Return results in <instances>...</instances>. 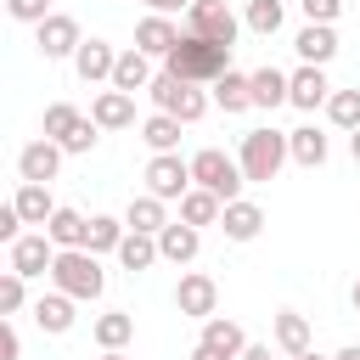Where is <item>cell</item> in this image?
I'll list each match as a JSON object with an SVG mask.
<instances>
[{
    "label": "cell",
    "instance_id": "ee69618b",
    "mask_svg": "<svg viewBox=\"0 0 360 360\" xmlns=\"http://www.w3.org/2000/svg\"><path fill=\"white\" fill-rule=\"evenodd\" d=\"M242 360H276V354H270V343H248V349H242Z\"/></svg>",
    "mask_w": 360,
    "mask_h": 360
},
{
    "label": "cell",
    "instance_id": "ba28073f",
    "mask_svg": "<svg viewBox=\"0 0 360 360\" xmlns=\"http://www.w3.org/2000/svg\"><path fill=\"white\" fill-rule=\"evenodd\" d=\"M56 242L45 236V231H22L11 248H6V259H11V270L22 276V281H34V276H51V264H56Z\"/></svg>",
    "mask_w": 360,
    "mask_h": 360
},
{
    "label": "cell",
    "instance_id": "277c9868",
    "mask_svg": "<svg viewBox=\"0 0 360 360\" xmlns=\"http://www.w3.org/2000/svg\"><path fill=\"white\" fill-rule=\"evenodd\" d=\"M191 180H197L202 191H214L219 202H236V197H242V186H248L242 163H236L231 152H219V146H202V152L191 158Z\"/></svg>",
    "mask_w": 360,
    "mask_h": 360
},
{
    "label": "cell",
    "instance_id": "e575fe53",
    "mask_svg": "<svg viewBox=\"0 0 360 360\" xmlns=\"http://www.w3.org/2000/svg\"><path fill=\"white\" fill-rule=\"evenodd\" d=\"M281 17H287V11H281V0H248V17H242V22H248L253 34H264V39H270V34H281Z\"/></svg>",
    "mask_w": 360,
    "mask_h": 360
},
{
    "label": "cell",
    "instance_id": "4dcf8cb0",
    "mask_svg": "<svg viewBox=\"0 0 360 360\" xmlns=\"http://www.w3.org/2000/svg\"><path fill=\"white\" fill-rule=\"evenodd\" d=\"M248 79H253V107L276 112V107L287 101V73H281V68H259V73H248Z\"/></svg>",
    "mask_w": 360,
    "mask_h": 360
},
{
    "label": "cell",
    "instance_id": "5b68a950",
    "mask_svg": "<svg viewBox=\"0 0 360 360\" xmlns=\"http://www.w3.org/2000/svg\"><path fill=\"white\" fill-rule=\"evenodd\" d=\"M152 101H158V112H169V118H180V124H197V118L208 112V96H202L197 84L174 79V73H158V79H152Z\"/></svg>",
    "mask_w": 360,
    "mask_h": 360
},
{
    "label": "cell",
    "instance_id": "8fae6325",
    "mask_svg": "<svg viewBox=\"0 0 360 360\" xmlns=\"http://www.w3.org/2000/svg\"><path fill=\"white\" fill-rule=\"evenodd\" d=\"M56 169H62V146L56 141H28L22 152H17V174H22V186H51L56 180Z\"/></svg>",
    "mask_w": 360,
    "mask_h": 360
},
{
    "label": "cell",
    "instance_id": "52a82bcc",
    "mask_svg": "<svg viewBox=\"0 0 360 360\" xmlns=\"http://www.w3.org/2000/svg\"><path fill=\"white\" fill-rule=\"evenodd\" d=\"M186 34L214 39V45H236L242 22H236V11H231L225 0H191V11H186Z\"/></svg>",
    "mask_w": 360,
    "mask_h": 360
},
{
    "label": "cell",
    "instance_id": "d6986e66",
    "mask_svg": "<svg viewBox=\"0 0 360 360\" xmlns=\"http://www.w3.org/2000/svg\"><path fill=\"white\" fill-rule=\"evenodd\" d=\"M292 51H298L309 68H326V62L338 56V34H332L326 22H304V28H298V39H292Z\"/></svg>",
    "mask_w": 360,
    "mask_h": 360
},
{
    "label": "cell",
    "instance_id": "4316f807",
    "mask_svg": "<svg viewBox=\"0 0 360 360\" xmlns=\"http://www.w3.org/2000/svg\"><path fill=\"white\" fill-rule=\"evenodd\" d=\"M17 214H22V225H51V214H56V197H51V186H17Z\"/></svg>",
    "mask_w": 360,
    "mask_h": 360
},
{
    "label": "cell",
    "instance_id": "6da1fadb",
    "mask_svg": "<svg viewBox=\"0 0 360 360\" xmlns=\"http://www.w3.org/2000/svg\"><path fill=\"white\" fill-rule=\"evenodd\" d=\"M163 73L186 79V84H214L231 73V45H214V39H197V34H180V45L163 56Z\"/></svg>",
    "mask_w": 360,
    "mask_h": 360
},
{
    "label": "cell",
    "instance_id": "7c38bea8",
    "mask_svg": "<svg viewBox=\"0 0 360 360\" xmlns=\"http://www.w3.org/2000/svg\"><path fill=\"white\" fill-rule=\"evenodd\" d=\"M287 101L298 107V112H315V107H326L332 101V84H326V68H298V73H287Z\"/></svg>",
    "mask_w": 360,
    "mask_h": 360
},
{
    "label": "cell",
    "instance_id": "d590c367",
    "mask_svg": "<svg viewBox=\"0 0 360 360\" xmlns=\"http://www.w3.org/2000/svg\"><path fill=\"white\" fill-rule=\"evenodd\" d=\"M326 118L338 124V129H360V90H332V101H326Z\"/></svg>",
    "mask_w": 360,
    "mask_h": 360
},
{
    "label": "cell",
    "instance_id": "8d00e7d4",
    "mask_svg": "<svg viewBox=\"0 0 360 360\" xmlns=\"http://www.w3.org/2000/svg\"><path fill=\"white\" fill-rule=\"evenodd\" d=\"M22 304H28V281H22L17 270H6V276H0V315L11 321V315H17Z\"/></svg>",
    "mask_w": 360,
    "mask_h": 360
},
{
    "label": "cell",
    "instance_id": "b9f144b4",
    "mask_svg": "<svg viewBox=\"0 0 360 360\" xmlns=\"http://www.w3.org/2000/svg\"><path fill=\"white\" fill-rule=\"evenodd\" d=\"M17 354H22V338H17V326L6 321V326H0V360H17Z\"/></svg>",
    "mask_w": 360,
    "mask_h": 360
},
{
    "label": "cell",
    "instance_id": "2e32d148",
    "mask_svg": "<svg viewBox=\"0 0 360 360\" xmlns=\"http://www.w3.org/2000/svg\"><path fill=\"white\" fill-rule=\"evenodd\" d=\"M73 68H79V79H84V84H101V79L112 84L118 51H112L107 39H84V45H79V56H73Z\"/></svg>",
    "mask_w": 360,
    "mask_h": 360
},
{
    "label": "cell",
    "instance_id": "f907efd6",
    "mask_svg": "<svg viewBox=\"0 0 360 360\" xmlns=\"http://www.w3.org/2000/svg\"><path fill=\"white\" fill-rule=\"evenodd\" d=\"M298 360H321V354H315V349H309V354H298Z\"/></svg>",
    "mask_w": 360,
    "mask_h": 360
},
{
    "label": "cell",
    "instance_id": "cb8c5ba5",
    "mask_svg": "<svg viewBox=\"0 0 360 360\" xmlns=\"http://www.w3.org/2000/svg\"><path fill=\"white\" fill-rule=\"evenodd\" d=\"M287 146H292V163H304V169H321L326 163V135L315 129V124H298V129H287Z\"/></svg>",
    "mask_w": 360,
    "mask_h": 360
},
{
    "label": "cell",
    "instance_id": "681fc988",
    "mask_svg": "<svg viewBox=\"0 0 360 360\" xmlns=\"http://www.w3.org/2000/svg\"><path fill=\"white\" fill-rule=\"evenodd\" d=\"M349 304H354V309H360V281H354V287H349Z\"/></svg>",
    "mask_w": 360,
    "mask_h": 360
},
{
    "label": "cell",
    "instance_id": "7dc6e473",
    "mask_svg": "<svg viewBox=\"0 0 360 360\" xmlns=\"http://www.w3.org/2000/svg\"><path fill=\"white\" fill-rule=\"evenodd\" d=\"M349 152H354V163H360V129H354V135H349Z\"/></svg>",
    "mask_w": 360,
    "mask_h": 360
},
{
    "label": "cell",
    "instance_id": "9c48e42d",
    "mask_svg": "<svg viewBox=\"0 0 360 360\" xmlns=\"http://www.w3.org/2000/svg\"><path fill=\"white\" fill-rule=\"evenodd\" d=\"M34 45H39V56H45V62H62V56H79L84 34H79V22H73L68 11H51V17L34 28Z\"/></svg>",
    "mask_w": 360,
    "mask_h": 360
},
{
    "label": "cell",
    "instance_id": "f6af8a7d",
    "mask_svg": "<svg viewBox=\"0 0 360 360\" xmlns=\"http://www.w3.org/2000/svg\"><path fill=\"white\" fill-rule=\"evenodd\" d=\"M191 360H225V354H219V349H208V343H197V349H191Z\"/></svg>",
    "mask_w": 360,
    "mask_h": 360
},
{
    "label": "cell",
    "instance_id": "8992f818",
    "mask_svg": "<svg viewBox=\"0 0 360 360\" xmlns=\"http://www.w3.org/2000/svg\"><path fill=\"white\" fill-rule=\"evenodd\" d=\"M191 186H197V180H191V158H180V152H152V163H146V191H152V197L180 202Z\"/></svg>",
    "mask_w": 360,
    "mask_h": 360
},
{
    "label": "cell",
    "instance_id": "f1b7e54d",
    "mask_svg": "<svg viewBox=\"0 0 360 360\" xmlns=\"http://www.w3.org/2000/svg\"><path fill=\"white\" fill-rule=\"evenodd\" d=\"M163 253H158V236H146V231H129L124 236V248H118V264L129 270V276H141V270H152Z\"/></svg>",
    "mask_w": 360,
    "mask_h": 360
},
{
    "label": "cell",
    "instance_id": "7402d4cb",
    "mask_svg": "<svg viewBox=\"0 0 360 360\" xmlns=\"http://www.w3.org/2000/svg\"><path fill=\"white\" fill-rule=\"evenodd\" d=\"M90 118H96L101 129H129V124H135V96H124V90H101V96L90 101Z\"/></svg>",
    "mask_w": 360,
    "mask_h": 360
},
{
    "label": "cell",
    "instance_id": "83f0119b",
    "mask_svg": "<svg viewBox=\"0 0 360 360\" xmlns=\"http://www.w3.org/2000/svg\"><path fill=\"white\" fill-rule=\"evenodd\" d=\"M219 214H225V202H219L214 191H202V186H191V191L180 197V219L197 225V231H202V225H219Z\"/></svg>",
    "mask_w": 360,
    "mask_h": 360
},
{
    "label": "cell",
    "instance_id": "7a4b0ae2",
    "mask_svg": "<svg viewBox=\"0 0 360 360\" xmlns=\"http://www.w3.org/2000/svg\"><path fill=\"white\" fill-rule=\"evenodd\" d=\"M51 287H56V292H68V298H79V304L101 298V287H107L101 259H96V253H84V248H62V253H56V264H51Z\"/></svg>",
    "mask_w": 360,
    "mask_h": 360
},
{
    "label": "cell",
    "instance_id": "7bdbcfd3",
    "mask_svg": "<svg viewBox=\"0 0 360 360\" xmlns=\"http://www.w3.org/2000/svg\"><path fill=\"white\" fill-rule=\"evenodd\" d=\"M146 11H158V17H169V11H191V0H141Z\"/></svg>",
    "mask_w": 360,
    "mask_h": 360
},
{
    "label": "cell",
    "instance_id": "ab89813d",
    "mask_svg": "<svg viewBox=\"0 0 360 360\" xmlns=\"http://www.w3.org/2000/svg\"><path fill=\"white\" fill-rule=\"evenodd\" d=\"M298 6H304V17H309V22H326V28H332V22H338V11H343V0H298Z\"/></svg>",
    "mask_w": 360,
    "mask_h": 360
},
{
    "label": "cell",
    "instance_id": "d6a6232c",
    "mask_svg": "<svg viewBox=\"0 0 360 360\" xmlns=\"http://www.w3.org/2000/svg\"><path fill=\"white\" fill-rule=\"evenodd\" d=\"M79 124H84V112H79L73 101H51V107H45V141H56V146H62Z\"/></svg>",
    "mask_w": 360,
    "mask_h": 360
},
{
    "label": "cell",
    "instance_id": "1f68e13d",
    "mask_svg": "<svg viewBox=\"0 0 360 360\" xmlns=\"http://www.w3.org/2000/svg\"><path fill=\"white\" fill-rule=\"evenodd\" d=\"M96 343L101 349H124L129 338H135V315H124V309H107V315H96Z\"/></svg>",
    "mask_w": 360,
    "mask_h": 360
},
{
    "label": "cell",
    "instance_id": "bcb514c9",
    "mask_svg": "<svg viewBox=\"0 0 360 360\" xmlns=\"http://www.w3.org/2000/svg\"><path fill=\"white\" fill-rule=\"evenodd\" d=\"M332 360H360V343H349V349H338Z\"/></svg>",
    "mask_w": 360,
    "mask_h": 360
},
{
    "label": "cell",
    "instance_id": "44dd1931",
    "mask_svg": "<svg viewBox=\"0 0 360 360\" xmlns=\"http://www.w3.org/2000/svg\"><path fill=\"white\" fill-rule=\"evenodd\" d=\"M276 349H281L287 360H298V354L315 349V332H309V321H304L298 309H281V315H276Z\"/></svg>",
    "mask_w": 360,
    "mask_h": 360
},
{
    "label": "cell",
    "instance_id": "f35d334b",
    "mask_svg": "<svg viewBox=\"0 0 360 360\" xmlns=\"http://www.w3.org/2000/svg\"><path fill=\"white\" fill-rule=\"evenodd\" d=\"M96 129H101V124H96V118H84V124L62 141V152H73V158H79V152H90V146H96Z\"/></svg>",
    "mask_w": 360,
    "mask_h": 360
},
{
    "label": "cell",
    "instance_id": "30bf717a",
    "mask_svg": "<svg viewBox=\"0 0 360 360\" xmlns=\"http://www.w3.org/2000/svg\"><path fill=\"white\" fill-rule=\"evenodd\" d=\"M174 309H180V315H191V321H208V315L219 309V281H214V276H202V270H186V276H180V287H174Z\"/></svg>",
    "mask_w": 360,
    "mask_h": 360
},
{
    "label": "cell",
    "instance_id": "e0dca14e",
    "mask_svg": "<svg viewBox=\"0 0 360 360\" xmlns=\"http://www.w3.org/2000/svg\"><path fill=\"white\" fill-rule=\"evenodd\" d=\"M152 56L146 51H118V68H112V90H124V96H135V90H152Z\"/></svg>",
    "mask_w": 360,
    "mask_h": 360
},
{
    "label": "cell",
    "instance_id": "603a6c76",
    "mask_svg": "<svg viewBox=\"0 0 360 360\" xmlns=\"http://www.w3.org/2000/svg\"><path fill=\"white\" fill-rule=\"evenodd\" d=\"M124 236H129V225L124 219H112V214H90V231H84V253H118L124 248Z\"/></svg>",
    "mask_w": 360,
    "mask_h": 360
},
{
    "label": "cell",
    "instance_id": "c3c4849f",
    "mask_svg": "<svg viewBox=\"0 0 360 360\" xmlns=\"http://www.w3.org/2000/svg\"><path fill=\"white\" fill-rule=\"evenodd\" d=\"M101 360H129V354L124 349H101Z\"/></svg>",
    "mask_w": 360,
    "mask_h": 360
},
{
    "label": "cell",
    "instance_id": "5bb4252c",
    "mask_svg": "<svg viewBox=\"0 0 360 360\" xmlns=\"http://www.w3.org/2000/svg\"><path fill=\"white\" fill-rule=\"evenodd\" d=\"M197 248H202V231H197V225H186V219H169V225L158 231V253H163L169 264H191V259H197Z\"/></svg>",
    "mask_w": 360,
    "mask_h": 360
},
{
    "label": "cell",
    "instance_id": "60d3db41",
    "mask_svg": "<svg viewBox=\"0 0 360 360\" xmlns=\"http://www.w3.org/2000/svg\"><path fill=\"white\" fill-rule=\"evenodd\" d=\"M17 236H22V214H17V202H0V242L11 248Z\"/></svg>",
    "mask_w": 360,
    "mask_h": 360
},
{
    "label": "cell",
    "instance_id": "836d02e7",
    "mask_svg": "<svg viewBox=\"0 0 360 360\" xmlns=\"http://www.w3.org/2000/svg\"><path fill=\"white\" fill-rule=\"evenodd\" d=\"M141 141H146L152 152H174V146H180V118H169V112H152V118L141 124Z\"/></svg>",
    "mask_w": 360,
    "mask_h": 360
},
{
    "label": "cell",
    "instance_id": "d4e9b609",
    "mask_svg": "<svg viewBox=\"0 0 360 360\" xmlns=\"http://www.w3.org/2000/svg\"><path fill=\"white\" fill-rule=\"evenodd\" d=\"M124 225H129V231H146V236H158V231L169 225V214H163V197H152V191L129 197V208H124Z\"/></svg>",
    "mask_w": 360,
    "mask_h": 360
},
{
    "label": "cell",
    "instance_id": "484cf974",
    "mask_svg": "<svg viewBox=\"0 0 360 360\" xmlns=\"http://www.w3.org/2000/svg\"><path fill=\"white\" fill-rule=\"evenodd\" d=\"M214 107H225V112H248L253 107V79L248 73H225V79H214Z\"/></svg>",
    "mask_w": 360,
    "mask_h": 360
},
{
    "label": "cell",
    "instance_id": "ffe728a7",
    "mask_svg": "<svg viewBox=\"0 0 360 360\" xmlns=\"http://www.w3.org/2000/svg\"><path fill=\"white\" fill-rule=\"evenodd\" d=\"M73 304H79V298H68V292H39V298H34V326L51 332V338H62V332L73 326Z\"/></svg>",
    "mask_w": 360,
    "mask_h": 360
},
{
    "label": "cell",
    "instance_id": "3957f363",
    "mask_svg": "<svg viewBox=\"0 0 360 360\" xmlns=\"http://www.w3.org/2000/svg\"><path fill=\"white\" fill-rule=\"evenodd\" d=\"M287 158H292V146H287V135L270 129V124H264V129H248L242 146H236V163H242V174H248L253 186H259V180H276Z\"/></svg>",
    "mask_w": 360,
    "mask_h": 360
},
{
    "label": "cell",
    "instance_id": "74e56055",
    "mask_svg": "<svg viewBox=\"0 0 360 360\" xmlns=\"http://www.w3.org/2000/svg\"><path fill=\"white\" fill-rule=\"evenodd\" d=\"M6 11H11L17 22H34V28H39V22L51 17V0H6Z\"/></svg>",
    "mask_w": 360,
    "mask_h": 360
},
{
    "label": "cell",
    "instance_id": "4fadbf2b",
    "mask_svg": "<svg viewBox=\"0 0 360 360\" xmlns=\"http://www.w3.org/2000/svg\"><path fill=\"white\" fill-rule=\"evenodd\" d=\"M219 231H225V242H253V236L264 231V208H259V202H248V197H236V202H225Z\"/></svg>",
    "mask_w": 360,
    "mask_h": 360
},
{
    "label": "cell",
    "instance_id": "9a60e30c",
    "mask_svg": "<svg viewBox=\"0 0 360 360\" xmlns=\"http://www.w3.org/2000/svg\"><path fill=\"white\" fill-rule=\"evenodd\" d=\"M174 45H180V28H174L169 17L146 11V17L135 22V51H146V56H169Z\"/></svg>",
    "mask_w": 360,
    "mask_h": 360
},
{
    "label": "cell",
    "instance_id": "ac0fdd59",
    "mask_svg": "<svg viewBox=\"0 0 360 360\" xmlns=\"http://www.w3.org/2000/svg\"><path fill=\"white\" fill-rule=\"evenodd\" d=\"M197 343L219 349L225 360H242V349H248V332H242V321H231V315H208V321H202V338H197Z\"/></svg>",
    "mask_w": 360,
    "mask_h": 360
},
{
    "label": "cell",
    "instance_id": "f546056e",
    "mask_svg": "<svg viewBox=\"0 0 360 360\" xmlns=\"http://www.w3.org/2000/svg\"><path fill=\"white\" fill-rule=\"evenodd\" d=\"M84 231H90V219H84L79 208H56L51 225H45V236H51L56 248H84Z\"/></svg>",
    "mask_w": 360,
    "mask_h": 360
}]
</instances>
